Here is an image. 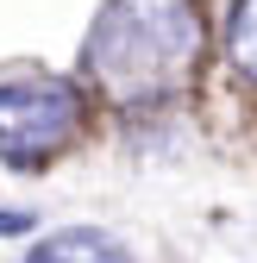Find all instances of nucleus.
<instances>
[{
	"instance_id": "obj_1",
	"label": "nucleus",
	"mask_w": 257,
	"mask_h": 263,
	"mask_svg": "<svg viewBox=\"0 0 257 263\" xmlns=\"http://www.w3.org/2000/svg\"><path fill=\"white\" fill-rule=\"evenodd\" d=\"M207 25L195 0H107L82 44V69L113 107H163L195 82Z\"/></svg>"
},
{
	"instance_id": "obj_2",
	"label": "nucleus",
	"mask_w": 257,
	"mask_h": 263,
	"mask_svg": "<svg viewBox=\"0 0 257 263\" xmlns=\"http://www.w3.org/2000/svg\"><path fill=\"white\" fill-rule=\"evenodd\" d=\"M82 132V94L50 76L0 82V163L38 170L57 151H69Z\"/></svg>"
},
{
	"instance_id": "obj_3",
	"label": "nucleus",
	"mask_w": 257,
	"mask_h": 263,
	"mask_svg": "<svg viewBox=\"0 0 257 263\" xmlns=\"http://www.w3.org/2000/svg\"><path fill=\"white\" fill-rule=\"evenodd\" d=\"M25 263H132V257H125L107 232H94V226H63V232L31 245Z\"/></svg>"
},
{
	"instance_id": "obj_4",
	"label": "nucleus",
	"mask_w": 257,
	"mask_h": 263,
	"mask_svg": "<svg viewBox=\"0 0 257 263\" xmlns=\"http://www.w3.org/2000/svg\"><path fill=\"white\" fill-rule=\"evenodd\" d=\"M226 57L245 82H257V0H232L226 13Z\"/></svg>"
},
{
	"instance_id": "obj_5",
	"label": "nucleus",
	"mask_w": 257,
	"mask_h": 263,
	"mask_svg": "<svg viewBox=\"0 0 257 263\" xmlns=\"http://www.w3.org/2000/svg\"><path fill=\"white\" fill-rule=\"evenodd\" d=\"M25 226H31V213H0V238H7V232H25Z\"/></svg>"
}]
</instances>
